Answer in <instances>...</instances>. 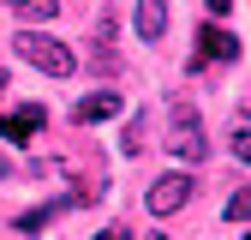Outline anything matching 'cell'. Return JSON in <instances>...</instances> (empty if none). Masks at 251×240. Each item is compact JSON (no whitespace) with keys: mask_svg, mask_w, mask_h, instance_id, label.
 Wrapping results in <instances>:
<instances>
[{"mask_svg":"<svg viewBox=\"0 0 251 240\" xmlns=\"http://www.w3.org/2000/svg\"><path fill=\"white\" fill-rule=\"evenodd\" d=\"M90 240H126V228H102V234H90Z\"/></svg>","mask_w":251,"mask_h":240,"instance_id":"cell-13","label":"cell"},{"mask_svg":"<svg viewBox=\"0 0 251 240\" xmlns=\"http://www.w3.org/2000/svg\"><path fill=\"white\" fill-rule=\"evenodd\" d=\"M42 102H24V108H6V114H0V138H6V144H30V138H36L42 132Z\"/></svg>","mask_w":251,"mask_h":240,"instance_id":"cell-4","label":"cell"},{"mask_svg":"<svg viewBox=\"0 0 251 240\" xmlns=\"http://www.w3.org/2000/svg\"><path fill=\"white\" fill-rule=\"evenodd\" d=\"M132 24H138V36H144V42H162V36H168V0H138Z\"/></svg>","mask_w":251,"mask_h":240,"instance_id":"cell-6","label":"cell"},{"mask_svg":"<svg viewBox=\"0 0 251 240\" xmlns=\"http://www.w3.org/2000/svg\"><path fill=\"white\" fill-rule=\"evenodd\" d=\"M144 240H168V234H144Z\"/></svg>","mask_w":251,"mask_h":240,"instance_id":"cell-16","label":"cell"},{"mask_svg":"<svg viewBox=\"0 0 251 240\" xmlns=\"http://www.w3.org/2000/svg\"><path fill=\"white\" fill-rule=\"evenodd\" d=\"M78 126H102V120H120V90H90V96L72 102Z\"/></svg>","mask_w":251,"mask_h":240,"instance_id":"cell-5","label":"cell"},{"mask_svg":"<svg viewBox=\"0 0 251 240\" xmlns=\"http://www.w3.org/2000/svg\"><path fill=\"white\" fill-rule=\"evenodd\" d=\"M227 144H233V156H239V162L251 156V132H245V120H233V138H227Z\"/></svg>","mask_w":251,"mask_h":240,"instance_id":"cell-11","label":"cell"},{"mask_svg":"<svg viewBox=\"0 0 251 240\" xmlns=\"http://www.w3.org/2000/svg\"><path fill=\"white\" fill-rule=\"evenodd\" d=\"M245 210H251V198H245V186H233L227 192V222H245Z\"/></svg>","mask_w":251,"mask_h":240,"instance_id":"cell-10","label":"cell"},{"mask_svg":"<svg viewBox=\"0 0 251 240\" xmlns=\"http://www.w3.org/2000/svg\"><path fill=\"white\" fill-rule=\"evenodd\" d=\"M203 54H209V60H239V36H233L222 18L203 24Z\"/></svg>","mask_w":251,"mask_h":240,"instance_id":"cell-7","label":"cell"},{"mask_svg":"<svg viewBox=\"0 0 251 240\" xmlns=\"http://www.w3.org/2000/svg\"><path fill=\"white\" fill-rule=\"evenodd\" d=\"M12 54L24 60L30 72H42V78H72L78 72V54L60 42V36H48V30H18V36H12Z\"/></svg>","mask_w":251,"mask_h":240,"instance_id":"cell-1","label":"cell"},{"mask_svg":"<svg viewBox=\"0 0 251 240\" xmlns=\"http://www.w3.org/2000/svg\"><path fill=\"white\" fill-rule=\"evenodd\" d=\"M168 156H174V162H185V168H198V162L209 156L203 120H198V108H192V102H174V108H168Z\"/></svg>","mask_w":251,"mask_h":240,"instance_id":"cell-2","label":"cell"},{"mask_svg":"<svg viewBox=\"0 0 251 240\" xmlns=\"http://www.w3.org/2000/svg\"><path fill=\"white\" fill-rule=\"evenodd\" d=\"M203 6H209V18H222V12L233 6V0H203Z\"/></svg>","mask_w":251,"mask_h":240,"instance_id":"cell-12","label":"cell"},{"mask_svg":"<svg viewBox=\"0 0 251 240\" xmlns=\"http://www.w3.org/2000/svg\"><path fill=\"white\" fill-rule=\"evenodd\" d=\"M0 96H6V66H0Z\"/></svg>","mask_w":251,"mask_h":240,"instance_id":"cell-15","label":"cell"},{"mask_svg":"<svg viewBox=\"0 0 251 240\" xmlns=\"http://www.w3.org/2000/svg\"><path fill=\"white\" fill-rule=\"evenodd\" d=\"M0 6H12V12H18V18H30V24H54L60 0H0Z\"/></svg>","mask_w":251,"mask_h":240,"instance_id":"cell-8","label":"cell"},{"mask_svg":"<svg viewBox=\"0 0 251 240\" xmlns=\"http://www.w3.org/2000/svg\"><path fill=\"white\" fill-rule=\"evenodd\" d=\"M150 126H155L150 114H132V120H126V132H120V150H126V156H138V150L150 144Z\"/></svg>","mask_w":251,"mask_h":240,"instance_id":"cell-9","label":"cell"},{"mask_svg":"<svg viewBox=\"0 0 251 240\" xmlns=\"http://www.w3.org/2000/svg\"><path fill=\"white\" fill-rule=\"evenodd\" d=\"M6 174H12V162H6V156H0V180H6Z\"/></svg>","mask_w":251,"mask_h":240,"instance_id":"cell-14","label":"cell"},{"mask_svg":"<svg viewBox=\"0 0 251 240\" xmlns=\"http://www.w3.org/2000/svg\"><path fill=\"white\" fill-rule=\"evenodd\" d=\"M185 198H192V174H162V180L144 192L150 216H174V210H185Z\"/></svg>","mask_w":251,"mask_h":240,"instance_id":"cell-3","label":"cell"}]
</instances>
